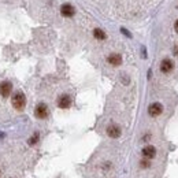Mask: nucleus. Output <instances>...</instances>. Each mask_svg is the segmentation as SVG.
<instances>
[{
	"mask_svg": "<svg viewBox=\"0 0 178 178\" xmlns=\"http://www.w3.org/2000/svg\"><path fill=\"white\" fill-rule=\"evenodd\" d=\"M107 134H108V137H111V138H118L119 136H121V127L118 126V125H110L108 127H107Z\"/></svg>",
	"mask_w": 178,
	"mask_h": 178,
	"instance_id": "nucleus-8",
	"label": "nucleus"
},
{
	"mask_svg": "<svg viewBox=\"0 0 178 178\" xmlns=\"http://www.w3.org/2000/svg\"><path fill=\"white\" fill-rule=\"evenodd\" d=\"M107 62L111 66H119L122 63V56L119 54H111L108 58H107Z\"/></svg>",
	"mask_w": 178,
	"mask_h": 178,
	"instance_id": "nucleus-10",
	"label": "nucleus"
},
{
	"mask_svg": "<svg viewBox=\"0 0 178 178\" xmlns=\"http://www.w3.org/2000/svg\"><path fill=\"white\" fill-rule=\"evenodd\" d=\"M122 33H123V34H126V36H129V37H130V33H129V32H127V30H125V29H122Z\"/></svg>",
	"mask_w": 178,
	"mask_h": 178,
	"instance_id": "nucleus-16",
	"label": "nucleus"
},
{
	"mask_svg": "<svg viewBox=\"0 0 178 178\" xmlns=\"http://www.w3.org/2000/svg\"><path fill=\"white\" fill-rule=\"evenodd\" d=\"M141 153H142V156H144L145 159L151 160V159H153V157L156 156V148L153 147V145H147V147L142 148Z\"/></svg>",
	"mask_w": 178,
	"mask_h": 178,
	"instance_id": "nucleus-5",
	"label": "nucleus"
},
{
	"mask_svg": "<svg viewBox=\"0 0 178 178\" xmlns=\"http://www.w3.org/2000/svg\"><path fill=\"white\" fill-rule=\"evenodd\" d=\"M163 112V106L160 103H152L150 107H148V114H150L151 116H153V118H156V116H159L160 114Z\"/></svg>",
	"mask_w": 178,
	"mask_h": 178,
	"instance_id": "nucleus-4",
	"label": "nucleus"
},
{
	"mask_svg": "<svg viewBox=\"0 0 178 178\" xmlns=\"http://www.w3.org/2000/svg\"><path fill=\"white\" fill-rule=\"evenodd\" d=\"M37 141H39V133H34L33 136H32L30 138H29V144H30V145H34Z\"/></svg>",
	"mask_w": 178,
	"mask_h": 178,
	"instance_id": "nucleus-12",
	"label": "nucleus"
},
{
	"mask_svg": "<svg viewBox=\"0 0 178 178\" xmlns=\"http://www.w3.org/2000/svg\"><path fill=\"white\" fill-rule=\"evenodd\" d=\"M48 114H49L48 107H47L44 103L37 104V107L34 108V115H36L39 119H45L47 116H48Z\"/></svg>",
	"mask_w": 178,
	"mask_h": 178,
	"instance_id": "nucleus-2",
	"label": "nucleus"
},
{
	"mask_svg": "<svg viewBox=\"0 0 178 178\" xmlns=\"http://www.w3.org/2000/svg\"><path fill=\"white\" fill-rule=\"evenodd\" d=\"M71 106V99L67 95H62L59 99H58V107L59 108H69Z\"/></svg>",
	"mask_w": 178,
	"mask_h": 178,
	"instance_id": "nucleus-9",
	"label": "nucleus"
},
{
	"mask_svg": "<svg viewBox=\"0 0 178 178\" xmlns=\"http://www.w3.org/2000/svg\"><path fill=\"white\" fill-rule=\"evenodd\" d=\"M93 36H95V39H97V40H106V37H107L106 33L99 28H96L95 30H93Z\"/></svg>",
	"mask_w": 178,
	"mask_h": 178,
	"instance_id": "nucleus-11",
	"label": "nucleus"
},
{
	"mask_svg": "<svg viewBox=\"0 0 178 178\" xmlns=\"http://www.w3.org/2000/svg\"><path fill=\"white\" fill-rule=\"evenodd\" d=\"M174 55H176V56H178V45L174 47Z\"/></svg>",
	"mask_w": 178,
	"mask_h": 178,
	"instance_id": "nucleus-14",
	"label": "nucleus"
},
{
	"mask_svg": "<svg viewBox=\"0 0 178 178\" xmlns=\"http://www.w3.org/2000/svg\"><path fill=\"white\" fill-rule=\"evenodd\" d=\"M11 103H13V107L18 111H22L26 106V99H25V95L22 92H15L11 97Z\"/></svg>",
	"mask_w": 178,
	"mask_h": 178,
	"instance_id": "nucleus-1",
	"label": "nucleus"
},
{
	"mask_svg": "<svg viewBox=\"0 0 178 178\" xmlns=\"http://www.w3.org/2000/svg\"><path fill=\"white\" fill-rule=\"evenodd\" d=\"M174 70V63H173V60H170V59H163L162 60V63H160V71L163 73V74H170L171 71Z\"/></svg>",
	"mask_w": 178,
	"mask_h": 178,
	"instance_id": "nucleus-3",
	"label": "nucleus"
},
{
	"mask_svg": "<svg viewBox=\"0 0 178 178\" xmlns=\"http://www.w3.org/2000/svg\"><path fill=\"white\" fill-rule=\"evenodd\" d=\"M150 159H147V160H141L140 162V167H142V169H148V167H151V163L148 162Z\"/></svg>",
	"mask_w": 178,
	"mask_h": 178,
	"instance_id": "nucleus-13",
	"label": "nucleus"
},
{
	"mask_svg": "<svg viewBox=\"0 0 178 178\" xmlns=\"http://www.w3.org/2000/svg\"><path fill=\"white\" fill-rule=\"evenodd\" d=\"M174 29H176V32L178 33V19L176 21V23H174Z\"/></svg>",
	"mask_w": 178,
	"mask_h": 178,
	"instance_id": "nucleus-15",
	"label": "nucleus"
},
{
	"mask_svg": "<svg viewBox=\"0 0 178 178\" xmlns=\"http://www.w3.org/2000/svg\"><path fill=\"white\" fill-rule=\"evenodd\" d=\"M75 10L74 7H73L71 4H69V3H66V4H63L62 7H60V14H62L63 17H66V18H71L73 15H74Z\"/></svg>",
	"mask_w": 178,
	"mask_h": 178,
	"instance_id": "nucleus-6",
	"label": "nucleus"
},
{
	"mask_svg": "<svg viewBox=\"0 0 178 178\" xmlns=\"http://www.w3.org/2000/svg\"><path fill=\"white\" fill-rule=\"evenodd\" d=\"M11 90H13V85H11V82L4 81V82L0 84V95H2L3 97H8L10 93H11Z\"/></svg>",
	"mask_w": 178,
	"mask_h": 178,
	"instance_id": "nucleus-7",
	"label": "nucleus"
}]
</instances>
